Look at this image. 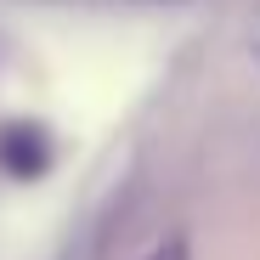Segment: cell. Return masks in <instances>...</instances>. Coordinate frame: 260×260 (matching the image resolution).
Returning <instances> with one entry per match:
<instances>
[{
  "instance_id": "1",
  "label": "cell",
  "mask_w": 260,
  "mask_h": 260,
  "mask_svg": "<svg viewBox=\"0 0 260 260\" xmlns=\"http://www.w3.org/2000/svg\"><path fill=\"white\" fill-rule=\"evenodd\" d=\"M0 164H6L17 181L40 176V170L51 164V142H46V130H34V124H6V130H0Z\"/></svg>"
},
{
  "instance_id": "2",
  "label": "cell",
  "mask_w": 260,
  "mask_h": 260,
  "mask_svg": "<svg viewBox=\"0 0 260 260\" xmlns=\"http://www.w3.org/2000/svg\"><path fill=\"white\" fill-rule=\"evenodd\" d=\"M142 260H192V249H187V238H164V243L147 249Z\"/></svg>"
}]
</instances>
